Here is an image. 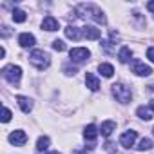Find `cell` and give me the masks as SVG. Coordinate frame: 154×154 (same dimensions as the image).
Wrapping results in <instances>:
<instances>
[{"instance_id": "1", "label": "cell", "mask_w": 154, "mask_h": 154, "mask_svg": "<svg viewBox=\"0 0 154 154\" xmlns=\"http://www.w3.org/2000/svg\"><path fill=\"white\" fill-rule=\"evenodd\" d=\"M29 62H31L36 69H45V67H49V63H51V56H49L44 49H35V51L29 54Z\"/></svg>"}, {"instance_id": "2", "label": "cell", "mask_w": 154, "mask_h": 154, "mask_svg": "<svg viewBox=\"0 0 154 154\" xmlns=\"http://www.w3.org/2000/svg\"><path fill=\"white\" fill-rule=\"evenodd\" d=\"M112 94L120 103H129L132 100V91L123 84H114L112 85Z\"/></svg>"}, {"instance_id": "3", "label": "cell", "mask_w": 154, "mask_h": 154, "mask_svg": "<svg viewBox=\"0 0 154 154\" xmlns=\"http://www.w3.org/2000/svg\"><path fill=\"white\" fill-rule=\"evenodd\" d=\"M2 76L9 84H18L20 78H22V69L18 65H6L2 69Z\"/></svg>"}, {"instance_id": "4", "label": "cell", "mask_w": 154, "mask_h": 154, "mask_svg": "<svg viewBox=\"0 0 154 154\" xmlns=\"http://www.w3.org/2000/svg\"><path fill=\"white\" fill-rule=\"evenodd\" d=\"M78 11H85L93 20H96L98 24H105V17H103V13L96 8V6H93V4H82V6H78Z\"/></svg>"}, {"instance_id": "5", "label": "cell", "mask_w": 154, "mask_h": 154, "mask_svg": "<svg viewBox=\"0 0 154 154\" xmlns=\"http://www.w3.org/2000/svg\"><path fill=\"white\" fill-rule=\"evenodd\" d=\"M69 56H71L72 62L82 63V62H85V60L91 56V51H89L87 47H72V49L69 51Z\"/></svg>"}, {"instance_id": "6", "label": "cell", "mask_w": 154, "mask_h": 154, "mask_svg": "<svg viewBox=\"0 0 154 154\" xmlns=\"http://www.w3.org/2000/svg\"><path fill=\"white\" fill-rule=\"evenodd\" d=\"M136 131H125L122 136H120V145L122 147H125V149H131L132 145H134V141H136Z\"/></svg>"}, {"instance_id": "7", "label": "cell", "mask_w": 154, "mask_h": 154, "mask_svg": "<svg viewBox=\"0 0 154 154\" xmlns=\"http://www.w3.org/2000/svg\"><path fill=\"white\" fill-rule=\"evenodd\" d=\"M132 72L138 74V76H149V74L152 72V69H150L149 65H145L143 62L134 60V62H132Z\"/></svg>"}, {"instance_id": "8", "label": "cell", "mask_w": 154, "mask_h": 154, "mask_svg": "<svg viewBox=\"0 0 154 154\" xmlns=\"http://www.w3.org/2000/svg\"><path fill=\"white\" fill-rule=\"evenodd\" d=\"M8 140H9L13 145H24V143L27 141V134H26L24 131H13Z\"/></svg>"}, {"instance_id": "9", "label": "cell", "mask_w": 154, "mask_h": 154, "mask_svg": "<svg viewBox=\"0 0 154 154\" xmlns=\"http://www.w3.org/2000/svg\"><path fill=\"white\" fill-rule=\"evenodd\" d=\"M84 36H85L87 40H98V38L102 36V31L96 29L94 26H85V27H84Z\"/></svg>"}, {"instance_id": "10", "label": "cell", "mask_w": 154, "mask_h": 154, "mask_svg": "<svg viewBox=\"0 0 154 154\" xmlns=\"http://www.w3.org/2000/svg\"><path fill=\"white\" fill-rule=\"evenodd\" d=\"M65 36L71 38V40H80L84 36V31L78 29V27H74V26H67L65 27Z\"/></svg>"}, {"instance_id": "11", "label": "cell", "mask_w": 154, "mask_h": 154, "mask_svg": "<svg viewBox=\"0 0 154 154\" xmlns=\"http://www.w3.org/2000/svg\"><path fill=\"white\" fill-rule=\"evenodd\" d=\"M18 44H20L22 47H33V45L36 44V40H35V36H33L31 33H22V35L18 36Z\"/></svg>"}, {"instance_id": "12", "label": "cell", "mask_w": 154, "mask_h": 154, "mask_svg": "<svg viewBox=\"0 0 154 154\" xmlns=\"http://www.w3.org/2000/svg\"><path fill=\"white\" fill-rule=\"evenodd\" d=\"M42 29H45V31H56L58 29V20L54 17H45L44 22H42Z\"/></svg>"}, {"instance_id": "13", "label": "cell", "mask_w": 154, "mask_h": 154, "mask_svg": "<svg viewBox=\"0 0 154 154\" xmlns=\"http://www.w3.org/2000/svg\"><path fill=\"white\" fill-rule=\"evenodd\" d=\"M116 129V123L112 122V120H107V122H103L102 123V127H100V132H102V136H105V138H109L111 134H112V131Z\"/></svg>"}, {"instance_id": "14", "label": "cell", "mask_w": 154, "mask_h": 154, "mask_svg": "<svg viewBox=\"0 0 154 154\" xmlns=\"http://www.w3.org/2000/svg\"><path fill=\"white\" fill-rule=\"evenodd\" d=\"M85 84H87V87L91 91H98L100 89V82H98V78H96L93 72H87L85 74Z\"/></svg>"}, {"instance_id": "15", "label": "cell", "mask_w": 154, "mask_h": 154, "mask_svg": "<svg viewBox=\"0 0 154 154\" xmlns=\"http://www.w3.org/2000/svg\"><path fill=\"white\" fill-rule=\"evenodd\" d=\"M17 102H18L22 112H29V111L33 109V102H31L29 98H26V96H17Z\"/></svg>"}, {"instance_id": "16", "label": "cell", "mask_w": 154, "mask_h": 154, "mask_svg": "<svg viewBox=\"0 0 154 154\" xmlns=\"http://www.w3.org/2000/svg\"><path fill=\"white\" fill-rule=\"evenodd\" d=\"M98 132H100V131L96 129V125H87L85 131H84V138L89 140V141H94L96 136H98Z\"/></svg>"}, {"instance_id": "17", "label": "cell", "mask_w": 154, "mask_h": 154, "mask_svg": "<svg viewBox=\"0 0 154 154\" xmlns=\"http://www.w3.org/2000/svg\"><path fill=\"white\" fill-rule=\"evenodd\" d=\"M98 71L102 72V76H105V78H111V76L114 74V67L111 63H100L98 65Z\"/></svg>"}, {"instance_id": "18", "label": "cell", "mask_w": 154, "mask_h": 154, "mask_svg": "<svg viewBox=\"0 0 154 154\" xmlns=\"http://www.w3.org/2000/svg\"><path fill=\"white\" fill-rule=\"evenodd\" d=\"M131 58H132V51H131L129 47H122L120 53H118V60H120L122 63H127Z\"/></svg>"}, {"instance_id": "19", "label": "cell", "mask_w": 154, "mask_h": 154, "mask_svg": "<svg viewBox=\"0 0 154 154\" xmlns=\"http://www.w3.org/2000/svg\"><path fill=\"white\" fill-rule=\"evenodd\" d=\"M49 145H51V140H49L47 136H40V138H38V141H36V150L44 152V150H47V149H49Z\"/></svg>"}, {"instance_id": "20", "label": "cell", "mask_w": 154, "mask_h": 154, "mask_svg": "<svg viewBox=\"0 0 154 154\" xmlns=\"http://www.w3.org/2000/svg\"><path fill=\"white\" fill-rule=\"evenodd\" d=\"M136 114H138V116H140L141 120H145V122H149V120L152 118V111H150L149 107H143V105H141V107H138Z\"/></svg>"}, {"instance_id": "21", "label": "cell", "mask_w": 154, "mask_h": 154, "mask_svg": "<svg viewBox=\"0 0 154 154\" xmlns=\"http://www.w3.org/2000/svg\"><path fill=\"white\" fill-rule=\"evenodd\" d=\"M11 17H13V20L17 22V24H22V22H26V11H22V9H13V13H11Z\"/></svg>"}, {"instance_id": "22", "label": "cell", "mask_w": 154, "mask_h": 154, "mask_svg": "<svg viewBox=\"0 0 154 154\" xmlns=\"http://www.w3.org/2000/svg\"><path fill=\"white\" fill-rule=\"evenodd\" d=\"M152 147V141L149 140V138H143V140H140V143L136 145V149L138 150H149Z\"/></svg>"}, {"instance_id": "23", "label": "cell", "mask_w": 154, "mask_h": 154, "mask_svg": "<svg viewBox=\"0 0 154 154\" xmlns=\"http://www.w3.org/2000/svg\"><path fill=\"white\" fill-rule=\"evenodd\" d=\"M53 49L58 51V53H62V51H65V44H63L62 40H54V42H53Z\"/></svg>"}, {"instance_id": "24", "label": "cell", "mask_w": 154, "mask_h": 154, "mask_svg": "<svg viewBox=\"0 0 154 154\" xmlns=\"http://www.w3.org/2000/svg\"><path fill=\"white\" fill-rule=\"evenodd\" d=\"M11 116H13V114H11V111H9L8 107H4V109H2V122H4V123H8V122L11 120Z\"/></svg>"}, {"instance_id": "25", "label": "cell", "mask_w": 154, "mask_h": 154, "mask_svg": "<svg viewBox=\"0 0 154 154\" xmlns=\"http://www.w3.org/2000/svg\"><path fill=\"white\" fill-rule=\"evenodd\" d=\"M147 58L154 63V47H149V49H147Z\"/></svg>"}, {"instance_id": "26", "label": "cell", "mask_w": 154, "mask_h": 154, "mask_svg": "<svg viewBox=\"0 0 154 154\" xmlns=\"http://www.w3.org/2000/svg\"><path fill=\"white\" fill-rule=\"evenodd\" d=\"M112 145H114L112 141H107V143H105V149H107V150H111V152H116V149H114Z\"/></svg>"}, {"instance_id": "27", "label": "cell", "mask_w": 154, "mask_h": 154, "mask_svg": "<svg viewBox=\"0 0 154 154\" xmlns=\"http://www.w3.org/2000/svg\"><path fill=\"white\" fill-rule=\"evenodd\" d=\"M147 9H149L150 13H154V0H150V2L147 4Z\"/></svg>"}, {"instance_id": "28", "label": "cell", "mask_w": 154, "mask_h": 154, "mask_svg": "<svg viewBox=\"0 0 154 154\" xmlns=\"http://www.w3.org/2000/svg\"><path fill=\"white\" fill-rule=\"evenodd\" d=\"M65 72H67V74H76V69H74V67H72V69L65 67Z\"/></svg>"}, {"instance_id": "29", "label": "cell", "mask_w": 154, "mask_h": 154, "mask_svg": "<svg viewBox=\"0 0 154 154\" xmlns=\"http://www.w3.org/2000/svg\"><path fill=\"white\" fill-rule=\"evenodd\" d=\"M150 111H152V112H154V100H152V102H150Z\"/></svg>"}, {"instance_id": "30", "label": "cell", "mask_w": 154, "mask_h": 154, "mask_svg": "<svg viewBox=\"0 0 154 154\" xmlns=\"http://www.w3.org/2000/svg\"><path fill=\"white\" fill-rule=\"evenodd\" d=\"M45 154H60L58 150H53V152H45Z\"/></svg>"}, {"instance_id": "31", "label": "cell", "mask_w": 154, "mask_h": 154, "mask_svg": "<svg viewBox=\"0 0 154 154\" xmlns=\"http://www.w3.org/2000/svg\"><path fill=\"white\" fill-rule=\"evenodd\" d=\"M152 134H154V129H152Z\"/></svg>"}]
</instances>
